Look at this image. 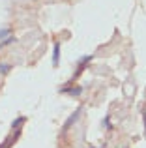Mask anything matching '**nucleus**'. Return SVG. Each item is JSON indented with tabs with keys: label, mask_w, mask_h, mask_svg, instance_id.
Wrapping results in <instances>:
<instances>
[{
	"label": "nucleus",
	"mask_w": 146,
	"mask_h": 148,
	"mask_svg": "<svg viewBox=\"0 0 146 148\" xmlns=\"http://www.w3.org/2000/svg\"><path fill=\"white\" fill-rule=\"evenodd\" d=\"M58 58H60V45L55 43V56H53V64H58Z\"/></svg>",
	"instance_id": "obj_2"
},
{
	"label": "nucleus",
	"mask_w": 146,
	"mask_h": 148,
	"mask_svg": "<svg viewBox=\"0 0 146 148\" xmlns=\"http://www.w3.org/2000/svg\"><path fill=\"white\" fill-rule=\"evenodd\" d=\"M144 130H146V111H144Z\"/></svg>",
	"instance_id": "obj_3"
},
{
	"label": "nucleus",
	"mask_w": 146,
	"mask_h": 148,
	"mask_svg": "<svg viewBox=\"0 0 146 148\" xmlns=\"http://www.w3.org/2000/svg\"><path fill=\"white\" fill-rule=\"evenodd\" d=\"M25 120H26L25 116H19V118L15 120V122H13V126H11V130H13L15 133H11L10 137H8L6 141L2 143V146H0V148H11V143H15V141L19 139V135H21V126H23V122H25Z\"/></svg>",
	"instance_id": "obj_1"
}]
</instances>
